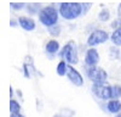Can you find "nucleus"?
<instances>
[{
  "label": "nucleus",
  "instance_id": "nucleus-12",
  "mask_svg": "<svg viewBox=\"0 0 121 117\" xmlns=\"http://www.w3.org/2000/svg\"><path fill=\"white\" fill-rule=\"evenodd\" d=\"M112 40L115 45H121V28L115 29V32L112 35Z\"/></svg>",
  "mask_w": 121,
  "mask_h": 117
},
{
  "label": "nucleus",
  "instance_id": "nucleus-21",
  "mask_svg": "<svg viewBox=\"0 0 121 117\" xmlns=\"http://www.w3.org/2000/svg\"><path fill=\"white\" fill-rule=\"evenodd\" d=\"M117 14H119V16H121V4H120L119 7H117Z\"/></svg>",
  "mask_w": 121,
  "mask_h": 117
},
{
  "label": "nucleus",
  "instance_id": "nucleus-11",
  "mask_svg": "<svg viewBox=\"0 0 121 117\" xmlns=\"http://www.w3.org/2000/svg\"><path fill=\"white\" fill-rule=\"evenodd\" d=\"M58 49H59V44H58V42H56V40L48 42L47 45H46V50H47V53H50V54H55L56 51H58Z\"/></svg>",
  "mask_w": 121,
  "mask_h": 117
},
{
  "label": "nucleus",
  "instance_id": "nucleus-6",
  "mask_svg": "<svg viewBox=\"0 0 121 117\" xmlns=\"http://www.w3.org/2000/svg\"><path fill=\"white\" fill-rule=\"evenodd\" d=\"M107 39H108V34L107 32L104 31H95L92 34H91L87 39V43L88 45H97V44H102L104 42H107Z\"/></svg>",
  "mask_w": 121,
  "mask_h": 117
},
{
  "label": "nucleus",
  "instance_id": "nucleus-19",
  "mask_svg": "<svg viewBox=\"0 0 121 117\" xmlns=\"http://www.w3.org/2000/svg\"><path fill=\"white\" fill-rule=\"evenodd\" d=\"M88 7H91V4H87V5H82L84 12H86V11H87V9H88Z\"/></svg>",
  "mask_w": 121,
  "mask_h": 117
},
{
  "label": "nucleus",
  "instance_id": "nucleus-14",
  "mask_svg": "<svg viewBox=\"0 0 121 117\" xmlns=\"http://www.w3.org/2000/svg\"><path fill=\"white\" fill-rule=\"evenodd\" d=\"M10 110H11V113H19L21 106L16 100H11L10 101Z\"/></svg>",
  "mask_w": 121,
  "mask_h": 117
},
{
  "label": "nucleus",
  "instance_id": "nucleus-9",
  "mask_svg": "<svg viewBox=\"0 0 121 117\" xmlns=\"http://www.w3.org/2000/svg\"><path fill=\"white\" fill-rule=\"evenodd\" d=\"M19 26L24 28L26 31H33L35 28V23L33 20H30L28 17H19Z\"/></svg>",
  "mask_w": 121,
  "mask_h": 117
},
{
  "label": "nucleus",
  "instance_id": "nucleus-4",
  "mask_svg": "<svg viewBox=\"0 0 121 117\" xmlns=\"http://www.w3.org/2000/svg\"><path fill=\"white\" fill-rule=\"evenodd\" d=\"M87 77L90 78L93 83H100V82H105L108 74L103 68H99L96 66H90L87 70Z\"/></svg>",
  "mask_w": 121,
  "mask_h": 117
},
{
  "label": "nucleus",
  "instance_id": "nucleus-8",
  "mask_svg": "<svg viewBox=\"0 0 121 117\" xmlns=\"http://www.w3.org/2000/svg\"><path fill=\"white\" fill-rule=\"evenodd\" d=\"M85 61H86V65H88V66H96L97 65V62L99 61V55H98L96 49H90L86 53Z\"/></svg>",
  "mask_w": 121,
  "mask_h": 117
},
{
  "label": "nucleus",
  "instance_id": "nucleus-7",
  "mask_svg": "<svg viewBox=\"0 0 121 117\" xmlns=\"http://www.w3.org/2000/svg\"><path fill=\"white\" fill-rule=\"evenodd\" d=\"M67 76L69 78V81L72 82L73 84L80 87L84 84V81H82V77L80 74L73 66H68V71H67Z\"/></svg>",
  "mask_w": 121,
  "mask_h": 117
},
{
  "label": "nucleus",
  "instance_id": "nucleus-3",
  "mask_svg": "<svg viewBox=\"0 0 121 117\" xmlns=\"http://www.w3.org/2000/svg\"><path fill=\"white\" fill-rule=\"evenodd\" d=\"M92 92L93 94L103 100H108L110 98H113V93H112V87L105 84V82H100V83H95L92 87Z\"/></svg>",
  "mask_w": 121,
  "mask_h": 117
},
{
  "label": "nucleus",
  "instance_id": "nucleus-10",
  "mask_svg": "<svg viewBox=\"0 0 121 117\" xmlns=\"http://www.w3.org/2000/svg\"><path fill=\"white\" fill-rule=\"evenodd\" d=\"M107 107H108V110H109L110 112L116 113V112H119V111L121 110V102H120L119 100H112V101L108 102Z\"/></svg>",
  "mask_w": 121,
  "mask_h": 117
},
{
  "label": "nucleus",
  "instance_id": "nucleus-22",
  "mask_svg": "<svg viewBox=\"0 0 121 117\" xmlns=\"http://www.w3.org/2000/svg\"><path fill=\"white\" fill-rule=\"evenodd\" d=\"M116 117H121V115H117V116H116Z\"/></svg>",
  "mask_w": 121,
  "mask_h": 117
},
{
  "label": "nucleus",
  "instance_id": "nucleus-15",
  "mask_svg": "<svg viewBox=\"0 0 121 117\" xmlns=\"http://www.w3.org/2000/svg\"><path fill=\"white\" fill-rule=\"evenodd\" d=\"M112 93H113V98L114 99H117V98L121 96V87L120 85H114L112 87Z\"/></svg>",
  "mask_w": 121,
  "mask_h": 117
},
{
  "label": "nucleus",
  "instance_id": "nucleus-5",
  "mask_svg": "<svg viewBox=\"0 0 121 117\" xmlns=\"http://www.w3.org/2000/svg\"><path fill=\"white\" fill-rule=\"evenodd\" d=\"M60 56L64 57L69 63H76L78 62V54H76V48L74 43H69L63 46L62 51H60Z\"/></svg>",
  "mask_w": 121,
  "mask_h": 117
},
{
  "label": "nucleus",
  "instance_id": "nucleus-16",
  "mask_svg": "<svg viewBox=\"0 0 121 117\" xmlns=\"http://www.w3.org/2000/svg\"><path fill=\"white\" fill-rule=\"evenodd\" d=\"M109 11H107V10H103L102 12L99 14V18L102 20V21H107V20H109Z\"/></svg>",
  "mask_w": 121,
  "mask_h": 117
},
{
  "label": "nucleus",
  "instance_id": "nucleus-17",
  "mask_svg": "<svg viewBox=\"0 0 121 117\" xmlns=\"http://www.w3.org/2000/svg\"><path fill=\"white\" fill-rule=\"evenodd\" d=\"M113 27H114L115 29H117V28H121V18H119V20H116V21H114V23H113Z\"/></svg>",
  "mask_w": 121,
  "mask_h": 117
},
{
  "label": "nucleus",
  "instance_id": "nucleus-18",
  "mask_svg": "<svg viewBox=\"0 0 121 117\" xmlns=\"http://www.w3.org/2000/svg\"><path fill=\"white\" fill-rule=\"evenodd\" d=\"M24 5L23 4H12V7L13 9H21V7H23Z\"/></svg>",
  "mask_w": 121,
  "mask_h": 117
},
{
  "label": "nucleus",
  "instance_id": "nucleus-1",
  "mask_svg": "<svg viewBox=\"0 0 121 117\" xmlns=\"http://www.w3.org/2000/svg\"><path fill=\"white\" fill-rule=\"evenodd\" d=\"M59 12L64 18L73 20L82 12V5L79 3H63L59 6Z\"/></svg>",
  "mask_w": 121,
  "mask_h": 117
},
{
  "label": "nucleus",
  "instance_id": "nucleus-13",
  "mask_svg": "<svg viewBox=\"0 0 121 117\" xmlns=\"http://www.w3.org/2000/svg\"><path fill=\"white\" fill-rule=\"evenodd\" d=\"M67 71H68V67H67L65 62L64 61H60L58 63V66H57V73L59 76H64V74H67Z\"/></svg>",
  "mask_w": 121,
  "mask_h": 117
},
{
  "label": "nucleus",
  "instance_id": "nucleus-2",
  "mask_svg": "<svg viewBox=\"0 0 121 117\" xmlns=\"http://www.w3.org/2000/svg\"><path fill=\"white\" fill-rule=\"evenodd\" d=\"M39 18L45 26H53L57 22V18H58V14L55 10V7L52 6H46L44 7L41 11H40Z\"/></svg>",
  "mask_w": 121,
  "mask_h": 117
},
{
  "label": "nucleus",
  "instance_id": "nucleus-20",
  "mask_svg": "<svg viewBox=\"0 0 121 117\" xmlns=\"http://www.w3.org/2000/svg\"><path fill=\"white\" fill-rule=\"evenodd\" d=\"M11 117H24V116L19 113H11Z\"/></svg>",
  "mask_w": 121,
  "mask_h": 117
}]
</instances>
